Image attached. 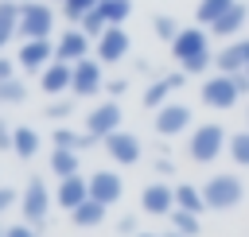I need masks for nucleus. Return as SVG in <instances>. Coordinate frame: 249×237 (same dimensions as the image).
<instances>
[{
  "instance_id": "1",
  "label": "nucleus",
  "mask_w": 249,
  "mask_h": 237,
  "mask_svg": "<svg viewBox=\"0 0 249 237\" xmlns=\"http://www.w3.org/2000/svg\"><path fill=\"white\" fill-rule=\"evenodd\" d=\"M214 35L206 31V27H198V23H191V27H183L167 47H171V58H175V66L183 70V74H206L210 66H214Z\"/></svg>"
},
{
  "instance_id": "2",
  "label": "nucleus",
  "mask_w": 249,
  "mask_h": 237,
  "mask_svg": "<svg viewBox=\"0 0 249 237\" xmlns=\"http://www.w3.org/2000/svg\"><path fill=\"white\" fill-rule=\"evenodd\" d=\"M230 148V132L218 124V120H206V124H195L191 136H187V159L206 167V163H218Z\"/></svg>"
},
{
  "instance_id": "3",
  "label": "nucleus",
  "mask_w": 249,
  "mask_h": 237,
  "mask_svg": "<svg viewBox=\"0 0 249 237\" xmlns=\"http://www.w3.org/2000/svg\"><path fill=\"white\" fill-rule=\"evenodd\" d=\"M202 198H206V210H237L245 202V183L237 171H214L206 183H202Z\"/></svg>"
},
{
  "instance_id": "4",
  "label": "nucleus",
  "mask_w": 249,
  "mask_h": 237,
  "mask_svg": "<svg viewBox=\"0 0 249 237\" xmlns=\"http://www.w3.org/2000/svg\"><path fill=\"white\" fill-rule=\"evenodd\" d=\"M198 97H202V105L206 109H218V113H226V109H233V105H241V85H237V74H210V78H202V85H198Z\"/></svg>"
},
{
  "instance_id": "5",
  "label": "nucleus",
  "mask_w": 249,
  "mask_h": 237,
  "mask_svg": "<svg viewBox=\"0 0 249 237\" xmlns=\"http://www.w3.org/2000/svg\"><path fill=\"white\" fill-rule=\"evenodd\" d=\"M51 206H54V190L47 186L43 175H31L27 186H23V194H19V214H23V221L39 229V225L51 218Z\"/></svg>"
},
{
  "instance_id": "6",
  "label": "nucleus",
  "mask_w": 249,
  "mask_h": 237,
  "mask_svg": "<svg viewBox=\"0 0 249 237\" xmlns=\"http://www.w3.org/2000/svg\"><path fill=\"white\" fill-rule=\"evenodd\" d=\"M54 31V8L47 0H23L19 4V39H51Z\"/></svg>"
},
{
  "instance_id": "7",
  "label": "nucleus",
  "mask_w": 249,
  "mask_h": 237,
  "mask_svg": "<svg viewBox=\"0 0 249 237\" xmlns=\"http://www.w3.org/2000/svg\"><path fill=\"white\" fill-rule=\"evenodd\" d=\"M152 128H156V136H187L191 128H195V113H191V105L187 101H167V105H160L156 113H152Z\"/></svg>"
},
{
  "instance_id": "8",
  "label": "nucleus",
  "mask_w": 249,
  "mask_h": 237,
  "mask_svg": "<svg viewBox=\"0 0 249 237\" xmlns=\"http://www.w3.org/2000/svg\"><path fill=\"white\" fill-rule=\"evenodd\" d=\"M124 128V109H121V101H113V97H105V101H97L89 113H86V132L101 144L105 136H113V132H121Z\"/></svg>"
},
{
  "instance_id": "9",
  "label": "nucleus",
  "mask_w": 249,
  "mask_h": 237,
  "mask_svg": "<svg viewBox=\"0 0 249 237\" xmlns=\"http://www.w3.org/2000/svg\"><path fill=\"white\" fill-rule=\"evenodd\" d=\"M187 78L191 74H183V70H171V74H156L148 85H144V93H140V105L144 109H160V105H167V101H175V93L187 85Z\"/></svg>"
},
{
  "instance_id": "10",
  "label": "nucleus",
  "mask_w": 249,
  "mask_h": 237,
  "mask_svg": "<svg viewBox=\"0 0 249 237\" xmlns=\"http://www.w3.org/2000/svg\"><path fill=\"white\" fill-rule=\"evenodd\" d=\"M128 47H132V39H128L124 27H105V31L93 39V58H97L101 66H117V62L128 58Z\"/></svg>"
},
{
  "instance_id": "11",
  "label": "nucleus",
  "mask_w": 249,
  "mask_h": 237,
  "mask_svg": "<svg viewBox=\"0 0 249 237\" xmlns=\"http://www.w3.org/2000/svg\"><path fill=\"white\" fill-rule=\"evenodd\" d=\"M54 62V39H23L16 51V66L23 74H43Z\"/></svg>"
},
{
  "instance_id": "12",
  "label": "nucleus",
  "mask_w": 249,
  "mask_h": 237,
  "mask_svg": "<svg viewBox=\"0 0 249 237\" xmlns=\"http://www.w3.org/2000/svg\"><path fill=\"white\" fill-rule=\"evenodd\" d=\"M105 89V66L89 54L82 62H74V82H70V93L74 97H97Z\"/></svg>"
},
{
  "instance_id": "13",
  "label": "nucleus",
  "mask_w": 249,
  "mask_h": 237,
  "mask_svg": "<svg viewBox=\"0 0 249 237\" xmlns=\"http://www.w3.org/2000/svg\"><path fill=\"white\" fill-rule=\"evenodd\" d=\"M101 148L109 152V159H113L117 167H132V163H140V155H144L140 136H136V132H128V128H121V132L105 136V140H101Z\"/></svg>"
},
{
  "instance_id": "14",
  "label": "nucleus",
  "mask_w": 249,
  "mask_h": 237,
  "mask_svg": "<svg viewBox=\"0 0 249 237\" xmlns=\"http://www.w3.org/2000/svg\"><path fill=\"white\" fill-rule=\"evenodd\" d=\"M89 54H93V39H89L82 27H74V23L54 39V58H58V62H70V66H74V62H82V58H89Z\"/></svg>"
},
{
  "instance_id": "15",
  "label": "nucleus",
  "mask_w": 249,
  "mask_h": 237,
  "mask_svg": "<svg viewBox=\"0 0 249 237\" xmlns=\"http://www.w3.org/2000/svg\"><path fill=\"white\" fill-rule=\"evenodd\" d=\"M214 70L218 74H245L249 70V35H237L214 51Z\"/></svg>"
},
{
  "instance_id": "16",
  "label": "nucleus",
  "mask_w": 249,
  "mask_h": 237,
  "mask_svg": "<svg viewBox=\"0 0 249 237\" xmlns=\"http://www.w3.org/2000/svg\"><path fill=\"white\" fill-rule=\"evenodd\" d=\"M140 210L152 214V218H171V210H175V186H171L167 179L148 183V186L140 190Z\"/></svg>"
},
{
  "instance_id": "17",
  "label": "nucleus",
  "mask_w": 249,
  "mask_h": 237,
  "mask_svg": "<svg viewBox=\"0 0 249 237\" xmlns=\"http://www.w3.org/2000/svg\"><path fill=\"white\" fill-rule=\"evenodd\" d=\"M89 198L101 202V206H117V202L124 198V179H121L117 171H109V167L93 171V175H89Z\"/></svg>"
},
{
  "instance_id": "18",
  "label": "nucleus",
  "mask_w": 249,
  "mask_h": 237,
  "mask_svg": "<svg viewBox=\"0 0 249 237\" xmlns=\"http://www.w3.org/2000/svg\"><path fill=\"white\" fill-rule=\"evenodd\" d=\"M86 198H89V179H86V175L58 179V186H54V206H62L66 214H74Z\"/></svg>"
},
{
  "instance_id": "19",
  "label": "nucleus",
  "mask_w": 249,
  "mask_h": 237,
  "mask_svg": "<svg viewBox=\"0 0 249 237\" xmlns=\"http://www.w3.org/2000/svg\"><path fill=\"white\" fill-rule=\"evenodd\" d=\"M70 82H74V66H70V62H58V58L39 74V89H43L47 97H62V93L70 89Z\"/></svg>"
},
{
  "instance_id": "20",
  "label": "nucleus",
  "mask_w": 249,
  "mask_h": 237,
  "mask_svg": "<svg viewBox=\"0 0 249 237\" xmlns=\"http://www.w3.org/2000/svg\"><path fill=\"white\" fill-rule=\"evenodd\" d=\"M245 23H249V8H245V0H237L214 27H210V35L214 39H222V43H230V39H237L241 31H245Z\"/></svg>"
},
{
  "instance_id": "21",
  "label": "nucleus",
  "mask_w": 249,
  "mask_h": 237,
  "mask_svg": "<svg viewBox=\"0 0 249 237\" xmlns=\"http://www.w3.org/2000/svg\"><path fill=\"white\" fill-rule=\"evenodd\" d=\"M39 144H43V136L31 128V124H16V132H12V152H16V159H35L39 155Z\"/></svg>"
},
{
  "instance_id": "22",
  "label": "nucleus",
  "mask_w": 249,
  "mask_h": 237,
  "mask_svg": "<svg viewBox=\"0 0 249 237\" xmlns=\"http://www.w3.org/2000/svg\"><path fill=\"white\" fill-rule=\"evenodd\" d=\"M51 175L54 179H70V175H82V152H70V148H51V159H47Z\"/></svg>"
},
{
  "instance_id": "23",
  "label": "nucleus",
  "mask_w": 249,
  "mask_h": 237,
  "mask_svg": "<svg viewBox=\"0 0 249 237\" xmlns=\"http://www.w3.org/2000/svg\"><path fill=\"white\" fill-rule=\"evenodd\" d=\"M19 35V0H0V54Z\"/></svg>"
},
{
  "instance_id": "24",
  "label": "nucleus",
  "mask_w": 249,
  "mask_h": 237,
  "mask_svg": "<svg viewBox=\"0 0 249 237\" xmlns=\"http://www.w3.org/2000/svg\"><path fill=\"white\" fill-rule=\"evenodd\" d=\"M51 144H54V148H70V152H86V148H93L97 140H93L89 132H74V128L58 124V128L51 132Z\"/></svg>"
},
{
  "instance_id": "25",
  "label": "nucleus",
  "mask_w": 249,
  "mask_h": 237,
  "mask_svg": "<svg viewBox=\"0 0 249 237\" xmlns=\"http://www.w3.org/2000/svg\"><path fill=\"white\" fill-rule=\"evenodd\" d=\"M175 210L206 214V198H202V186H195V183H175Z\"/></svg>"
},
{
  "instance_id": "26",
  "label": "nucleus",
  "mask_w": 249,
  "mask_h": 237,
  "mask_svg": "<svg viewBox=\"0 0 249 237\" xmlns=\"http://www.w3.org/2000/svg\"><path fill=\"white\" fill-rule=\"evenodd\" d=\"M105 214H109V206H101V202H93V198H86L74 214H70V221L78 225V229H97L101 221H105Z\"/></svg>"
},
{
  "instance_id": "27",
  "label": "nucleus",
  "mask_w": 249,
  "mask_h": 237,
  "mask_svg": "<svg viewBox=\"0 0 249 237\" xmlns=\"http://www.w3.org/2000/svg\"><path fill=\"white\" fill-rule=\"evenodd\" d=\"M233 4H237V0H198V8H195V23L210 31V27H214V23H218Z\"/></svg>"
},
{
  "instance_id": "28",
  "label": "nucleus",
  "mask_w": 249,
  "mask_h": 237,
  "mask_svg": "<svg viewBox=\"0 0 249 237\" xmlns=\"http://www.w3.org/2000/svg\"><path fill=\"white\" fill-rule=\"evenodd\" d=\"M97 12L109 27H124L132 16V0H97Z\"/></svg>"
},
{
  "instance_id": "29",
  "label": "nucleus",
  "mask_w": 249,
  "mask_h": 237,
  "mask_svg": "<svg viewBox=\"0 0 249 237\" xmlns=\"http://www.w3.org/2000/svg\"><path fill=\"white\" fill-rule=\"evenodd\" d=\"M171 229L179 237H198L202 233V214H191V210H171Z\"/></svg>"
},
{
  "instance_id": "30",
  "label": "nucleus",
  "mask_w": 249,
  "mask_h": 237,
  "mask_svg": "<svg viewBox=\"0 0 249 237\" xmlns=\"http://www.w3.org/2000/svg\"><path fill=\"white\" fill-rule=\"evenodd\" d=\"M226 155H230L233 167H249V128L230 132V148H226Z\"/></svg>"
},
{
  "instance_id": "31",
  "label": "nucleus",
  "mask_w": 249,
  "mask_h": 237,
  "mask_svg": "<svg viewBox=\"0 0 249 237\" xmlns=\"http://www.w3.org/2000/svg\"><path fill=\"white\" fill-rule=\"evenodd\" d=\"M23 101H27V82L19 74L0 82V105H23Z\"/></svg>"
},
{
  "instance_id": "32",
  "label": "nucleus",
  "mask_w": 249,
  "mask_h": 237,
  "mask_svg": "<svg viewBox=\"0 0 249 237\" xmlns=\"http://www.w3.org/2000/svg\"><path fill=\"white\" fill-rule=\"evenodd\" d=\"M152 31H156L160 43H171V39L183 31V23H179L175 16H167V12H160V16H152Z\"/></svg>"
},
{
  "instance_id": "33",
  "label": "nucleus",
  "mask_w": 249,
  "mask_h": 237,
  "mask_svg": "<svg viewBox=\"0 0 249 237\" xmlns=\"http://www.w3.org/2000/svg\"><path fill=\"white\" fill-rule=\"evenodd\" d=\"M78 27H82V31L89 35V39H97V35H101V31H105L109 23H105V19H101V12L93 8V12H86V16H82V23H78Z\"/></svg>"
},
{
  "instance_id": "34",
  "label": "nucleus",
  "mask_w": 249,
  "mask_h": 237,
  "mask_svg": "<svg viewBox=\"0 0 249 237\" xmlns=\"http://www.w3.org/2000/svg\"><path fill=\"white\" fill-rule=\"evenodd\" d=\"M70 113H74L70 101H54V105H47V117H51V120H66Z\"/></svg>"
},
{
  "instance_id": "35",
  "label": "nucleus",
  "mask_w": 249,
  "mask_h": 237,
  "mask_svg": "<svg viewBox=\"0 0 249 237\" xmlns=\"http://www.w3.org/2000/svg\"><path fill=\"white\" fill-rule=\"evenodd\" d=\"M105 89H109V97L117 101L121 93H128V78H105Z\"/></svg>"
},
{
  "instance_id": "36",
  "label": "nucleus",
  "mask_w": 249,
  "mask_h": 237,
  "mask_svg": "<svg viewBox=\"0 0 249 237\" xmlns=\"http://www.w3.org/2000/svg\"><path fill=\"white\" fill-rule=\"evenodd\" d=\"M16 58H8V54H0V82H8V78H16Z\"/></svg>"
},
{
  "instance_id": "37",
  "label": "nucleus",
  "mask_w": 249,
  "mask_h": 237,
  "mask_svg": "<svg viewBox=\"0 0 249 237\" xmlns=\"http://www.w3.org/2000/svg\"><path fill=\"white\" fill-rule=\"evenodd\" d=\"M4 237H39V233H35V225L19 221V225H8V233H4Z\"/></svg>"
},
{
  "instance_id": "38",
  "label": "nucleus",
  "mask_w": 249,
  "mask_h": 237,
  "mask_svg": "<svg viewBox=\"0 0 249 237\" xmlns=\"http://www.w3.org/2000/svg\"><path fill=\"white\" fill-rule=\"evenodd\" d=\"M12 132H16V128H12L8 120H0V152H12Z\"/></svg>"
},
{
  "instance_id": "39",
  "label": "nucleus",
  "mask_w": 249,
  "mask_h": 237,
  "mask_svg": "<svg viewBox=\"0 0 249 237\" xmlns=\"http://www.w3.org/2000/svg\"><path fill=\"white\" fill-rule=\"evenodd\" d=\"M16 202H19V194H16L12 186H0V214H4L8 206H16Z\"/></svg>"
},
{
  "instance_id": "40",
  "label": "nucleus",
  "mask_w": 249,
  "mask_h": 237,
  "mask_svg": "<svg viewBox=\"0 0 249 237\" xmlns=\"http://www.w3.org/2000/svg\"><path fill=\"white\" fill-rule=\"evenodd\" d=\"M117 229H121L124 237H136V233H140V229H136V218H132V214H128V218H121V221H117Z\"/></svg>"
},
{
  "instance_id": "41",
  "label": "nucleus",
  "mask_w": 249,
  "mask_h": 237,
  "mask_svg": "<svg viewBox=\"0 0 249 237\" xmlns=\"http://www.w3.org/2000/svg\"><path fill=\"white\" fill-rule=\"evenodd\" d=\"M152 171H156L160 179H167V175L175 171V163H171V159H156V167H152Z\"/></svg>"
},
{
  "instance_id": "42",
  "label": "nucleus",
  "mask_w": 249,
  "mask_h": 237,
  "mask_svg": "<svg viewBox=\"0 0 249 237\" xmlns=\"http://www.w3.org/2000/svg\"><path fill=\"white\" fill-rule=\"evenodd\" d=\"M136 237H163V233H136Z\"/></svg>"
},
{
  "instance_id": "43",
  "label": "nucleus",
  "mask_w": 249,
  "mask_h": 237,
  "mask_svg": "<svg viewBox=\"0 0 249 237\" xmlns=\"http://www.w3.org/2000/svg\"><path fill=\"white\" fill-rule=\"evenodd\" d=\"M163 237H179V233H175V229H171V233H163Z\"/></svg>"
},
{
  "instance_id": "44",
  "label": "nucleus",
  "mask_w": 249,
  "mask_h": 237,
  "mask_svg": "<svg viewBox=\"0 0 249 237\" xmlns=\"http://www.w3.org/2000/svg\"><path fill=\"white\" fill-rule=\"evenodd\" d=\"M4 233H8V225H0V237H4Z\"/></svg>"
},
{
  "instance_id": "45",
  "label": "nucleus",
  "mask_w": 249,
  "mask_h": 237,
  "mask_svg": "<svg viewBox=\"0 0 249 237\" xmlns=\"http://www.w3.org/2000/svg\"><path fill=\"white\" fill-rule=\"evenodd\" d=\"M245 120H249V105H245ZM245 128H249V124H245Z\"/></svg>"
},
{
  "instance_id": "46",
  "label": "nucleus",
  "mask_w": 249,
  "mask_h": 237,
  "mask_svg": "<svg viewBox=\"0 0 249 237\" xmlns=\"http://www.w3.org/2000/svg\"><path fill=\"white\" fill-rule=\"evenodd\" d=\"M58 4H66V0H58Z\"/></svg>"
},
{
  "instance_id": "47",
  "label": "nucleus",
  "mask_w": 249,
  "mask_h": 237,
  "mask_svg": "<svg viewBox=\"0 0 249 237\" xmlns=\"http://www.w3.org/2000/svg\"><path fill=\"white\" fill-rule=\"evenodd\" d=\"M19 4H23V0H19Z\"/></svg>"
}]
</instances>
